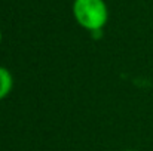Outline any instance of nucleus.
<instances>
[{
  "instance_id": "f257e3e1",
  "label": "nucleus",
  "mask_w": 153,
  "mask_h": 151,
  "mask_svg": "<svg viewBox=\"0 0 153 151\" xmlns=\"http://www.w3.org/2000/svg\"><path fill=\"white\" fill-rule=\"evenodd\" d=\"M73 15L80 27L95 33L107 24L108 9L104 0H74Z\"/></svg>"
},
{
  "instance_id": "f03ea898",
  "label": "nucleus",
  "mask_w": 153,
  "mask_h": 151,
  "mask_svg": "<svg viewBox=\"0 0 153 151\" xmlns=\"http://www.w3.org/2000/svg\"><path fill=\"white\" fill-rule=\"evenodd\" d=\"M12 86H13V79H12L10 71L4 67H0V99L9 95V92L12 91Z\"/></svg>"
},
{
  "instance_id": "7ed1b4c3",
  "label": "nucleus",
  "mask_w": 153,
  "mask_h": 151,
  "mask_svg": "<svg viewBox=\"0 0 153 151\" xmlns=\"http://www.w3.org/2000/svg\"><path fill=\"white\" fill-rule=\"evenodd\" d=\"M0 43H1V30H0Z\"/></svg>"
},
{
  "instance_id": "20e7f679",
  "label": "nucleus",
  "mask_w": 153,
  "mask_h": 151,
  "mask_svg": "<svg viewBox=\"0 0 153 151\" xmlns=\"http://www.w3.org/2000/svg\"><path fill=\"white\" fill-rule=\"evenodd\" d=\"M126 151H134V150H126Z\"/></svg>"
}]
</instances>
